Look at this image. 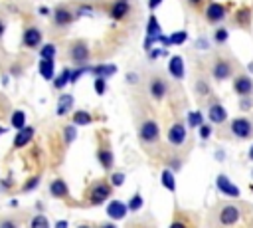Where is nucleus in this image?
Listing matches in <instances>:
<instances>
[{"label": "nucleus", "instance_id": "obj_46", "mask_svg": "<svg viewBox=\"0 0 253 228\" xmlns=\"http://www.w3.org/2000/svg\"><path fill=\"white\" fill-rule=\"evenodd\" d=\"M196 46H198L200 50H208V48H210V44H208V38H200Z\"/></svg>", "mask_w": 253, "mask_h": 228}, {"label": "nucleus", "instance_id": "obj_3", "mask_svg": "<svg viewBox=\"0 0 253 228\" xmlns=\"http://www.w3.org/2000/svg\"><path fill=\"white\" fill-rule=\"evenodd\" d=\"M111 196V184L105 182V180H99L91 186V192H89V202L91 204H103L107 198Z\"/></svg>", "mask_w": 253, "mask_h": 228}, {"label": "nucleus", "instance_id": "obj_16", "mask_svg": "<svg viewBox=\"0 0 253 228\" xmlns=\"http://www.w3.org/2000/svg\"><path fill=\"white\" fill-rule=\"evenodd\" d=\"M32 137H34V129L26 125L24 129H20V131L16 133V137H14V149H22V147H26V145L32 141Z\"/></svg>", "mask_w": 253, "mask_h": 228}, {"label": "nucleus", "instance_id": "obj_58", "mask_svg": "<svg viewBox=\"0 0 253 228\" xmlns=\"http://www.w3.org/2000/svg\"><path fill=\"white\" fill-rule=\"evenodd\" d=\"M2 32H4V24L0 22V36H2Z\"/></svg>", "mask_w": 253, "mask_h": 228}, {"label": "nucleus", "instance_id": "obj_6", "mask_svg": "<svg viewBox=\"0 0 253 228\" xmlns=\"http://www.w3.org/2000/svg\"><path fill=\"white\" fill-rule=\"evenodd\" d=\"M148 93H150V97H152L154 101H162V99L166 97V93H168V83H166V79L154 75V77L150 79V83H148Z\"/></svg>", "mask_w": 253, "mask_h": 228}, {"label": "nucleus", "instance_id": "obj_19", "mask_svg": "<svg viewBox=\"0 0 253 228\" xmlns=\"http://www.w3.org/2000/svg\"><path fill=\"white\" fill-rule=\"evenodd\" d=\"M40 42H42V32L38 28H28L24 32V44L28 48H36V46H40Z\"/></svg>", "mask_w": 253, "mask_h": 228}, {"label": "nucleus", "instance_id": "obj_8", "mask_svg": "<svg viewBox=\"0 0 253 228\" xmlns=\"http://www.w3.org/2000/svg\"><path fill=\"white\" fill-rule=\"evenodd\" d=\"M233 91L239 97H251L253 95V79L249 75H237L233 79Z\"/></svg>", "mask_w": 253, "mask_h": 228}, {"label": "nucleus", "instance_id": "obj_27", "mask_svg": "<svg viewBox=\"0 0 253 228\" xmlns=\"http://www.w3.org/2000/svg\"><path fill=\"white\" fill-rule=\"evenodd\" d=\"M10 123H12V127H16L18 131L24 129V127H26V113H24V111H14L12 117H10Z\"/></svg>", "mask_w": 253, "mask_h": 228}, {"label": "nucleus", "instance_id": "obj_56", "mask_svg": "<svg viewBox=\"0 0 253 228\" xmlns=\"http://www.w3.org/2000/svg\"><path fill=\"white\" fill-rule=\"evenodd\" d=\"M247 157H249V161H253V145H251V149H249V155H247Z\"/></svg>", "mask_w": 253, "mask_h": 228}, {"label": "nucleus", "instance_id": "obj_37", "mask_svg": "<svg viewBox=\"0 0 253 228\" xmlns=\"http://www.w3.org/2000/svg\"><path fill=\"white\" fill-rule=\"evenodd\" d=\"M235 20H237L241 26H247V24H249V10H247V8H243V10H237V14H235Z\"/></svg>", "mask_w": 253, "mask_h": 228}, {"label": "nucleus", "instance_id": "obj_14", "mask_svg": "<svg viewBox=\"0 0 253 228\" xmlns=\"http://www.w3.org/2000/svg\"><path fill=\"white\" fill-rule=\"evenodd\" d=\"M49 194L55 198H67L69 196V186L63 178H53L49 182Z\"/></svg>", "mask_w": 253, "mask_h": 228}, {"label": "nucleus", "instance_id": "obj_48", "mask_svg": "<svg viewBox=\"0 0 253 228\" xmlns=\"http://www.w3.org/2000/svg\"><path fill=\"white\" fill-rule=\"evenodd\" d=\"M180 167H182V161H180V159H172V161H170V169H174V171H178Z\"/></svg>", "mask_w": 253, "mask_h": 228}, {"label": "nucleus", "instance_id": "obj_59", "mask_svg": "<svg viewBox=\"0 0 253 228\" xmlns=\"http://www.w3.org/2000/svg\"><path fill=\"white\" fill-rule=\"evenodd\" d=\"M247 67H249V71H253V63H249V65H247Z\"/></svg>", "mask_w": 253, "mask_h": 228}, {"label": "nucleus", "instance_id": "obj_45", "mask_svg": "<svg viewBox=\"0 0 253 228\" xmlns=\"http://www.w3.org/2000/svg\"><path fill=\"white\" fill-rule=\"evenodd\" d=\"M164 54H166V50H160V48L150 50V52H148V59H156L158 56H164Z\"/></svg>", "mask_w": 253, "mask_h": 228}, {"label": "nucleus", "instance_id": "obj_32", "mask_svg": "<svg viewBox=\"0 0 253 228\" xmlns=\"http://www.w3.org/2000/svg\"><path fill=\"white\" fill-rule=\"evenodd\" d=\"M40 57H42V59H53V57H55V46H53V44H45V46L40 50Z\"/></svg>", "mask_w": 253, "mask_h": 228}, {"label": "nucleus", "instance_id": "obj_28", "mask_svg": "<svg viewBox=\"0 0 253 228\" xmlns=\"http://www.w3.org/2000/svg\"><path fill=\"white\" fill-rule=\"evenodd\" d=\"M186 40H188V34L184 30H180V32H174L168 36V46H182Z\"/></svg>", "mask_w": 253, "mask_h": 228}, {"label": "nucleus", "instance_id": "obj_12", "mask_svg": "<svg viewBox=\"0 0 253 228\" xmlns=\"http://www.w3.org/2000/svg\"><path fill=\"white\" fill-rule=\"evenodd\" d=\"M215 184H217V190L221 192V194H227V196H233V198H237L239 196V188L225 176V174H217V178H215Z\"/></svg>", "mask_w": 253, "mask_h": 228}, {"label": "nucleus", "instance_id": "obj_44", "mask_svg": "<svg viewBox=\"0 0 253 228\" xmlns=\"http://www.w3.org/2000/svg\"><path fill=\"white\" fill-rule=\"evenodd\" d=\"M85 14L91 16V14H93V6L87 4V6H79V8H77V16H85Z\"/></svg>", "mask_w": 253, "mask_h": 228}, {"label": "nucleus", "instance_id": "obj_52", "mask_svg": "<svg viewBox=\"0 0 253 228\" xmlns=\"http://www.w3.org/2000/svg\"><path fill=\"white\" fill-rule=\"evenodd\" d=\"M136 79H138L136 73H128V75H126V81H128V83H136Z\"/></svg>", "mask_w": 253, "mask_h": 228}, {"label": "nucleus", "instance_id": "obj_21", "mask_svg": "<svg viewBox=\"0 0 253 228\" xmlns=\"http://www.w3.org/2000/svg\"><path fill=\"white\" fill-rule=\"evenodd\" d=\"M160 32H162V28H160L158 18H156L154 14H150V16H148V24H146V36L156 40V38L160 36Z\"/></svg>", "mask_w": 253, "mask_h": 228}, {"label": "nucleus", "instance_id": "obj_55", "mask_svg": "<svg viewBox=\"0 0 253 228\" xmlns=\"http://www.w3.org/2000/svg\"><path fill=\"white\" fill-rule=\"evenodd\" d=\"M101 228H117V226H115V224H111V222H109V224H103V226H101Z\"/></svg>", "mask_w": 253, "mask_h": 228}, {"label": "nucleus", "instance_id": "obj_15", "mask_svg": "<svg viewBox=\"0 0 253 228\" xmlns=\"http://www.w3.org/2000/svg\"><path fill=\"white\" fill-rule=\"evenodd\" d=\"M107 214L113 218V220H121L126 216V204L121 202V200H111L107 204Z\"/></svg>", "mask_w": 253, "mask_h": 228}, {"label": "nucleus", "instance_id": "obj_34", "mask_svg": "<svg viewBox=\"0 0 253 228\" xmlns=\"http://www.w3.org/2000/svg\"><path fill=\"white\" fill-rule=\"evenodd\" d=\"M227 38H229L227 28H217V30L213 32V42H215V44H225Z\"/></svg>", "mask_w": 253, "mask_h": 228}, {"label": "nucleus", "instance_id": "obj_42", "mask_svg": "<svg viewBox=\"0 0 253 228\" xmlns=\"http://www.w3.org/2000/svg\"><path fill=\"white\" fill-rule=\"evenodd\" d=\"M198 129H200V137H202V139H208V137L211 135V127H210V125H206V123H202Z\"/></svg>", "mask_w": 253, "mask_h": 228}, {"label": "nucleus", "instance_id": "obj_40", "mask_svg": "<svg viewBox=\"0 0 253 228\" xmlns=\"http://www.w3.org/2000/svg\"><path fill=\"white\" fill-rule=\"evenodd\" d=\"M38 182H40V176H34V178H30V180L24 184L22 190H24V192H30V190H34V188L38 186Z\"/></svg>", "mask_w": 253, "mask_h": 228}, {"label": "nucleus", "instance_id": "obj_53", "mask_svg": "<svg viewBox=\"0 0 253 228\" xmlns=\"http://www.w3.org/2000/svg\"><path fill=\"white\" fill-rule=\"evenodd\" d=\"M188 4H190V6H200L202 0H188Z\"/></svg>", "mask_w": 253, "mask_h": 228}, {"label": "nucleus", "instance_id": "obj_36", "mask_svg": "<svg viewBox=\"0 0 253 228\" xmlns=\"http://www.w3.org/2000/svg\"><path fill=\"white\" fill-rule=\"evenodd\" d=\"M75 137H77L75 125H67V127L63 129V139H65V143H67V145H69V143H73V141H75Z\"/></svg>", "mask_w": 253, "mask_h": 228}, {"label": "nucleus", "instance_id": "obj_33", "mask_svg": "<svg viewBox=\"0 0 253 228\" xmlns=\"http://www.w3.org/2000/svg\"><path fill=\"white\" fill-rule=\"evenodd\" d=\"M30 228H49V222H47V218L43 214H38V216L32 218Z\"/></svg>", "mask_w": 253, "mask_h": 228}, {"label": "nucleus", "instance_id": "obj_50", "mask_svg": "<svg viewBox=\"0 0 253 228\" xmlns=\"http://www.w3.org/2000/svg\"><path fill=\"white\" fill-rule=\"evenodd\" d=\"M170 228H188V226H186L182 220H174V222L170 224Z\"/></svg>", "mask_w": 253, "mask_h": 228}, {"label": "nucleus", "instance_id": "obj_39", "mask_svg": "<svg viewBox=\"0 0 253 228\" xmlns=\"http://www.w3.org/2000/svg\"><path fill=\"white\" fill-rule=\"evenodd\" d=\"M123 182H125V174L123 172H113L111 174V184L113 186H121Z\"/></svg>", "mask_w": 253, "mask_h": 228}, {"label": "nucleus", "instance_id": "obj_57", "mask_svg": "<svg viewBox=\"0 0 253 228\" xmlns=\"http://www.w3.org/2000/svg\"><path fill=\"white\" fill-rule=\"evenodd\" d=\"M77 228H91L89 224H81V226H77Z\"/></svg>", "mask_w": 253, "mask_h": 228}, {"label": "nucleus", "instance_id": "obj_4", "mask_svg": "<svg viewBox=\"0 0 253 228\" xmlns=\"http://www.w3.org/2000/svg\"><path fill=\"white\" fill-rule=\"evenodd\" d=\"M231 73H233V67H231V63H229L227 59L217 57V59L213 61V65H211V77H213L215 81H225V79L231 77Z\"/></svg>", "mask_w": 253, "mask_h": 228}, {"label": "nucleus", "instance_id": "obj_38", "mask_svg": "<svg viewBox=\"0 0 253 228\" xmlns=\"http://www.w3.org/2000/svg\"><path fill=\"white\" fill-rule=\"evenodd\" d=\"M107 91V81L103 77H95V93L97 95H103Z\"/></svg>", "mask_w": 253, "mask_h": 228}, {"label": "nucleus", "instance_id": "obj_9", "mask_svg": "<svg viewBox=\"0 0 253 228\" xmlns=\"http://www.w3.org/2000/svg\"><path fill=\"white\" fill-rule=\"evenodd\" d=\"M225 6L223 4H219V2H210L208 6H206V10H204V16H206V20L208 22H211V24H217V22H221L223 18H225Z\"/></svg>", "mask_w": 253, "mask_h": 228}, {"label": "nucleus", "instance_id": "obj_54", "mask_svg": "<svg viewBox=\"0 0 253 228\" xmlns=\"http://www.w3.org/2000/svg\"><path fill=\"white\" fill-rule=\"evenodd\" d=\"M40 14H43V16H45V14H49V10H47L45 6H42V8H40Z\"/></svg>", "mask_w": 253, "mask_h": 228}, {"label": "nucleus", "instance_id": "obj_60", "mask_svg": "<svg viewBox=\"0 0 253 228\" xmlns=\"http://www.w3.org/2000/svg\"><path fill=\"white\" fill-rule=\"evenodd\" d=\"M2 133H4V129H2V127H0V135H2Z\"/></svg>", "mask_w": 253, "mask_h": 228}, {"label": "nucleus", "instance_id": "obj_18", "mask_svg": "<svg viewBox=\"0 0 253 228\" xmlns=\"http://www.w3.org/2000/svg\"><path fill=\"white\" fill-rule=\"evenodd\" d=\"M97 159H99V163H101V167H103L105 171H111V169H113V165H115L113 151H111V149H107V147H101V149L97 151Z\"/></svg>", "mask_w": 253, "mask_h": 228}, {"label": "nucleus", "instance_id": "obj_47", "mask_svg": "<svg viewBox=\"0 0 253 228\" xmlns=\"http://www.w3.org/2000/svg\"><path fill=\"white\" fill-rule=\"evenodd\" d=\"M0 228H18V226H16L14 220H2L0 222Z\"/></svg>", "mask_w": 253, "mask_h": 228}, {"label": "nucleus", "instance_id": "obj_25", "mask_svg": "<svg viewBox=\"0 0 253 228\" xmlns=\"http://www.w3.org/2000/svg\"><path fill=\"white\" fill-rule=\"evenodd\" d=\"M40 73L43 79L53 77V59H40Z\"/></svg>", "mask_w": 253, "mask_h": 228}, {"label": "nucleus", "instance_id": "obj_24", "mask_svg": "<svg viewBox=\"0 0 253 228\" xmlns=\"http://www.w3.org/2000/svg\"><path fill=\"white\" fill-rule=\"evenodd\" d=\"M160 178H162V184H164V188H168L170 192H174V190H176V178H174V172H172L170 169H164Z\"/></svg>", "mask_w": 253, "mask_h": 228}, {"label": "nucleus", "instance_id": "obj_31", "mask_svg": "<svg viewBox=\"0 0 253 228\" xmlns=\"http://www.w3.org/2000/svg\"><path fill=\"white\" fill-rule=\"evenodd\" d=\"M204 123V115L200 111H190L188 113V125L190 127H200Z\"/></svg>", "mask_w": 253, "mask_h": 228}, {"label": "nucleus", "instance_id": "obj_23", "mask_svg": "<svg viewBox=\"0 0 253 228\" xmlns=\"http://www.w3.org/2000/svg\"><path fill=\"white\" fill-rule=\"evenodd\" d=\"M53 20H55L57 26H67V24L73 20V14H71L67 8H57V10L53 12Z\"/></svg>", "mask_w": 253, "mask_h": 228}, {"label": "nucleus", "instance_id": "obj_5", "mask_svg": "<svg viewBox=\"0 0 253 228\" xmlns=\"http://www.w3.org/2000/svg\"><path fill=\"white\" fill-rule=\"evenodd\" d=\"M239 218H241V210H239L235 204H225V206L219 210V214H217V220H219L223 226H233V224L239 222Z\"/></svg>", "mask_w": 253, "mask_h": 228}, {"label": "nucleus", "instance_id": "obj_20", "mask_svg": "<svg viewBox=\"0 0 253 228\" xmlns=\"http://www.w3.org/2000/svg\"><path fill=\"white\" fill-rule=\"evenodd\" d=\"M71 107H73V95H71V93H63V95L59 97V101H57L55 113H57V115H65V113L71 111Z\"/></svg>", "mask_w": 253, "mask_h": 228}, {"label": "nucleus", "instance_id": "obj_11", "mask_svg": "<svg viewBox=\"0 0 253 228\" xmlns=\"http://www.w3.org/2000/svg\"><path fill=\"white\" fill-rule=\"evenodd\" d=\"M208 119H210L211 123H215V125L225 123V121H227V111H225V107H223L219 101H213V103L208 107Z\"/></svg>", "mask_w": 253, "mask_h": 228}, {"label": "nucleus", "instance_id": "obj_41", "mask_svg": "<svg viewBox=\"0 0 253 228\" xmlns=\"http://www.w3.org/2000/svg\"><path fill=\"white\" fill-rule=\"evenodd\" d=\"M251 107H253V99H251V97H241V101H239V109L247 111V109H251Z\"/></svg>", "mask_w": 253, "mask_h": 228}, {"label": "nucleus", "instance_id": "obj_2", "mask_svg": "<svg viewBox=\"0 0 253 228\" xmlns=\"http://www.w3.org/2000/svg\"><path fill=\"white\" fill-rule=\"evenodd\" d=\"M229 131L233 137L237 139H249L253 135V123L247 119V117H235L231 123H229Z\"/></svg>", "mask_w": 253, "mask_h": 228}, {"label": "nucleus", "instance_id": "obj_30", "mask_svg": "<svg viewBox=\"0 0 253 228\" xmlns=\"http://www.w3.org/2000/svg\"><path fill=\"white\" fill-rule=\"evenodd\" d=\"M142 194L140 192H134L132 196H130V200H128V204H126V210H132V212H136V210H140L142 208Z\"/></svg>", "mask_w": 253, "mask_h": 228}, {"label": "nucleus", "instance_id": "obj_13", "mask_svg": "<svg viewBox=\"0 0 253 228\" xmlns=\"http://www.w3.org/2000/svg\"><path fill=\"white\" fill-rule=\"evenodd\" d=\"M168 71H170V75H172L174 79H184L186 69H184V59H182V56H172V57L168 59Z\"/></svg>", "mask_w": 253, "mask_h": 228}, {"label": "nucleus", "instance_id": "obj_43", "mask_svg": "<svg viewBox=\"0 0 253 228\" xmlns=\"http://www.w3.org/2000/svg\"><path fill=\"white\" fill-rule=\"evenodd\" d=\"M85 71H87V67H79V69L71 71V77H69V81H71V83H75V81H77V79H79V77H81Z\"/></svg>", "mask_w": 253, "mask_h": 228}, {"label": "nucleus", "instance_id": "obj_10", "mask_svg": "<svg viewBox=\"0 0 253 228\" xmlns=\"http://www.w3.org/2000/svg\"><path fill=\"white\" fill-rule=\"evenodd\" d=\"M69 57L75 61V63H85L89 59V46L85 42H75L71 48H69Z\"/></svg>", "mask_w": 253, "mask_h": 228}, {"label": "nucleus", "instance_id": "obj_7", "mask_svg": "<svg viewBox=\"0 0 253 228\" xmlns=\"http://www.w3.org/2000/svg\"><path fill=\"white\" fill-rule=\"evenodd\" d=\"M186 137H188V133H186V127H184L182 123H174V125H170L168 135H166V139H168V143H170L172 147H180V145H184V143H186Z\"/></svg>", "mask_w": 253, "mask_h": 228}, {"label": "nucleus", "instance_id": "obj_22", "mask_svg": "<svg viewBox=\"0 0 253 228\" xmlns=\"http://www.w3.org/2000/svg\"><path fill=\"white\" fill-rule=\"evenodd\" d=\"M91 71H93L95 77H103L105 79V77H109V75H113L117 71V65H113V63H99Z\"/></svg>", "mask_w": 253, "mask_h": 228}, {"label": "nucleus", "instance_id": "obj_17", "mask_svg": "<svg viewBox=\"0 0 253 228\" xmlns=\"http://www.w3.org/2000/svg\"><path fill=\"white\" fill-rule=\"evenodd\" d=\"M128 12H130V4H128V2H119V0H117V2L111 6V10H109V14H111L113 20H123V18L128 16Z\"/></svg>", "mask_w": 253, "mask_h": 228}, {"label": "nucleus", "instance_id": "obj_26", "mask_svg": "<svg viewBox=\"0 0 253 228\" xmlns=\"http://www.w3.org/2000/svg\"><path fill=\"white\" fill-rule=\"evenodd\" d=\"M91 121H93V117L85 109H79V111L73 113V125H89Z\"/></svg>", "mask_w": 253, "mask_h": 228}, {"label": "nucleus", "instance_id": "obj_49", "mask_svg": "<svg viewBox=\"0 0 253 228\" xmlns=\"http://www.w3.org/2000/svg\"><path fill=\"white\" fill-rule=\"evenodd\" d=\"M160 4H162V0H148V8L150 10H156Z\"/></svg>", "mask_w": 253, "mask_h": 228}, {"label": "nucleus", "instance_id": "obj_1", "mask_svg": "<svg viewBox=\"0 0 253 228\" xmlns=\"http://www.w3.org/2000/svg\"><path fill=\"white\" fill-rule=\"evenodd\" d=\"M158 137H160V127H158V123L154 119H146V121L140 123V127H138V139H140V143L152 145V143L158 141Z\"/></svg>", "mask_w": 253, "mask_h": 228}, {"label": "nucleus", "instance_id": "obj_29", "mask_svg": "<svg viewBox=\"0 0 253 228\" xmlns=\"http://www.w3.org/2000/svg\"><path fill=\"white\" fill-rule=\"evenodd\" d=\"M194 89H196V95H200V97H206V95L211 93V87H210V83L206 79H198L196 85H194Z\"/></svg>", "mask_w": 253, "mask_h": 228}, {"label": "nucleus", "instance_id": "obj_35", "mask_svg": "<svg viewBox=\"0 0 253 228\" xmlns=\"http://www.w3.org/2000/svg\"><path fill=\"white\" fill-rule=\"evenodd\" d=\"M69 77H71V71L69 69H63L61 73H59V77L53 81V85H55V89H61L65 83H69Z\"/></svg>", "mask_w": 253, "mask_h": 228}, {"label": "nucleus", "instance_id": "obj_51", "mask_svg": "<svg viewBox=\"0 0 253 228\" xmlns=\"http://www.w3.org/2000/svg\"><path fill=\"white\" fill-rule=\"evenodd\" d=\"M55 228H69V224H67V220H57Z\"/></svg>", "mask_w": 253, "mask_h": 228}]
</instances>
